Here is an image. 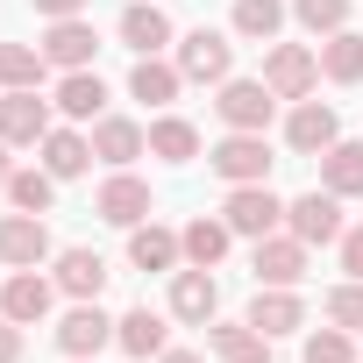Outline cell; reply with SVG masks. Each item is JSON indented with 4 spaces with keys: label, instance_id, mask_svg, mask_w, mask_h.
<instances>
[{
    "label": "cell",
    "instance_id": "cell-29",
    "mask_svg": "<svg viewBox=\"0 0 363 363\" xmlns=\"http://www.w3.org/2000/svg\"><path fill=\"white\" fill-rule=\"evenodd\" d=\"M264 342H271V335H257L250 320H242V328H214V356H221V363H264Z\"/></svg>",
    "mask_w": 363,
    "mask_h": 363
},
{
    "label": "cell",
    "instance_id": "cell-3",
    "mask_svg": "<svg viewBox=\"0 0 363 363\" xmlns=\"http://www.w3.org/2000/svg\"><path fill=\"white\" fill-rule=\"evenodd\" d=\"M271 100H278V93H271L264 79H228L214 107H221V121H228V128H257V135H264V121H271Z\"/></svg>",
    "mask_w": 363,
    "mask_h": 363
},
{
    "label": "cell",
    "instance_id": "cell-23",
    "mask_svg": "<svg viewBox=\"0 0 363 363\" xmlns=\"http://www.w3.org/2000/svg\"><path fill=\"white\" fill-rule=\"evenodd\" d=\"M121 43H128V50H143V57H150L157 43H171L164 8H150V0H143V8H128V15H121Z\"/></svg>",
    "mask_w": 363,
    "mask_h": 363
},
{
    "label": "cell",
    "instance_id": "cell-10",
    "mask_svg": "<svg viewBox=\"0 0 363 363\" xmlns=\"http://www.w3.org/2000/svg\"><path fill=\"white\" fill-rule=\"evenodd\" d=\"M93 50H100V36H93L79 15L50 22V36H43V57H50V65H65V72H86V65H93Z\"/></svg>",
    "mask_w": 363,
    "mask_h": 363
},
{
    "label": "cell",
    "instance_id": "cell-34",
    "mask_svg": "<svg viewBox=\"0 0 363 363\" xmlns=\"http://www.w3.org/2000/svg\"><path fill=\"white\" fill-rule=\"evenodd\" d=\"M292 15H299L313 36H320V29L335 36V29H342V15H349V0H292Z\"/></svg>",
    "mask_w": 363,
    "mask_h": 363
},
{
    "label": "cell",
    "instance_id": "cell-37",
    "mask_svg": "<svg viewBox=\"0 0 363 363\" xmlns=\"http://www.w3.org/2000/svg\"><path fill=\"white\" fill-rule=\"evenodd\" d=\"M15 356H22V328L0 313V363H15Z\"/></svg>",
    "mask_w": 363,
    "mask_h": 363
},
{
    "label": "cell",
    "instance_id": "cell-30",
    "mask_svg": "<svg viewBox=\"0 0 363 363\" xmlns=\"http://www.w3.org/2000/svg\"><path fill=\"white\" fill-rule=\"evenodd\" d=\"M50 193H57V178H50V171H15V178H8V200H15L22 214H43Z\"/></svg>",
    "mask_w": 363,
    "mask_h": 363
},
{
    "label": "cell",
    "instance_id": "cell-20",
    "mask_svg": "<svg viewBox=\"0 0 363 363\" xmlns=\"http://www.w3.org/2000/svg\"><path fill=\"white\" fill-rule=\"evenodd\" d=\"M228 235H235L228 221H207V214H200V221H193L186 235H178V250H186V264H200V271H214V264L228 257Z\"/></svg>",
    "mask_w": 363,
    "mask_h": 363
},
{
    "label": "cell",
    "instance_id": "cell-26",
    "mask_svg": "<svg viewBox=\"0 0 363 363\" xmlns=\"http://www.w3.org/2000/svg\"><path fill=\"white\" fill-rule=\"evenodd\" d=\"M320 65H328V79H335V86H356V79H363V36L335 29V36H328V50H320Z\"/></svg>",
    "mask_w": 363,
    "mask_h": 363
},
{
    "label": "cell",
    "instance_id": "cell-39",
    "mask_svg": "<svg viewBox=\"0 0 363 363\" xmlns=\"http://www.w3.org/2000/svg\"><path fill=\"white\" fill-rule=\"evenodd\" d=\"M164 363H200V356H193V349H171V356H164Z\"/></svg>",
    "mask_w": 363,
    "mask_h": 363
},
{
    "label": "cell",
    "instance_id": "cell-6",
    "mask_svg": "<svg viewBox=\"0 0 363 363\" xmlns=\"http://www.w3.org/2000/svg\"><path fill=\"white\" fill-rule=\"evenodd\" d=\"M285 221H292V235H299L306 250L342 235V207H335V193H299V200L285 207Z\"/></svg>",
    "mask_w": 363,
    "mask_h": 363
},
{
    "label": "cell",
    "instance_id": "cell-27",
    "mask_svg": "<svg viewBox=\"0 0 363 363\" xmlns=\"http://www.w3.org/2000/svg\"><path fill=\"white\" fill-rule=\"evenodd\" d=\"M43 50H29V43H0V86H8V93H22V86H36L43 79Z\"/></svg>",
    "mask_w": 363,
    "mask_h": 363
},
{
    "label": "cell",
    "instance_id": "cell-38",
    "mask_svg": "<svg viewBox=\"0 0 363 363\" xmlns=\"http://www.w3.org/2000/svg\"><path fill=\"white\" fill-rule=\"evenodd\" d=\"M36 8H43L50 22H65V15H79V8H86V0H36Z\"/></svg>",
    "mask_w": 363,
    "mask_h": 363
},
{
    "label": "cell",
    "instance_id": "cell-31",
    "mask_svg": "<svg viewBox=\"0 0 363 363\" xmlns=\"http://www.w3.org/2000/svg\"><path fill=\"white\" fill-rule=\"evenodd\" d=\"M150 150H157L164 164H186V157L200 150V135H193V121H157V128H150Z\"/></svg>",
    "mask_w": 363,
    "mask_h": 363
},
{
    "label": "cell",
    "instance_id": "cell-18",
    "mask_svg": "<svg viewBox=\"0 0 363 363\" xmlns=\"http://www.w3.org/2000/svg\"><path fill=\"white\" fill-rule=\"evenodd\" d=\"M299 320H306V306H299V299H292L285 285L257 292V306H250V328H257V335H292Z\"/></svg>",
    "mask_w": 363,
    "mask_h": 363
},
{
    "label": "cell",
    "instance_id": "cell-28",
    "mask_svg": "<svg viewBox=\"0 0 363 363\" xmlns=\"http://www.w3.org/2000/svg\"><path fill=\"white\" fill-rule=\"evenodd\" d=\"M93 157H107V164L143 157V128H135V121H100V128H93Z\"/></svg>",
    "mask_w": 363,
    "mask_h": 363
},
{
    "label": "cell",
    "instance_id": "cell-24",
    "mask_svg": "<svg viewBox=\"0 0 363 363\" xmlns=\"http://www.w3.org/2000/svg\"><path fill=\"white\" fill-rule=\"evenodd\" d=\"M57 107H65L72 121H93V114L107 107V86H100L93 72H65V86H57Z\"/></svg>",
    "mask_w": 363,
    "mask_h": 363
},
{
    "label": "cell",
    "instance_id": "cell-14",
    "mask_svg": "<svg viewBox=\"0 0 363 363\" xmlns=\"http://www.w3.org/2000/svg\"><path fill=\"white\" fill-rule=\"evenodd\" d=\"M171 257H186L171 228H157V221H135L128 228V264L135 271H171Z\"/></svg>",
    "mask_w": 363,
    "mask_h": 363
},
{
    "label": "cell",
    "instance_id": "cell-33",
    "mask_svg": "<svg viewBox=\"0 0 363 363\" xmlns=\"http://www.w3.org/2000/svg\"><path fill=\"white\" fill-rule=\"evenodd\" d=\"M328 320H335V328H349V335H363V278L328 292Z\"/></svg>",
    "mask_w": 363,
    "mask_h": 363
},
{
    "label": "cell",
    "instance_id": "cell-35",
    "mask_svg": "<svg viewBox=\"0 0 363 363\" xmlns=\"http://www.w3.org/2000/svg\"><path fill=\"white\" fill-rule=\"evenodd\" d=\"M306 363H349V328H328L306 342Z\"/></svg>",
    "mask_w": 363,
    "mask_h": 363
},
{
    "label": "cell",
    "instance_id": "cell-22",
    "mask_svg": "<svg viewBox=\"0 0 363 363\" xmlns=\"http://www.w3.org/2000/svg\"><path fill=\"white\" fill-rule=\"evenodd\" d=\"M114 342H121L128 356H157V349H164V313H150V306L121 313V320H114Z\"/></svg>",
    "mask_w": 363,
    "mask_h": 363
},
{
    "label": "cell",
    "instance_id": "cell-8",
    "mask_svg": "<svg viewBox=\"0 0 363 363\" xmlns=\"http://www.w3.org/2000/svg\"><path fill=\"white\" fill-rule=\"evenodd\" d=\"M313 72H320V57H313V50L278 43V50H271V65H264V86H271L278 100H299V93L313 86Z\"/></svg>",
    "mask_w": 363,
    "mask_h": 363
},
{
    "label": "cell",
    "instance_id": "cell-36",
    "mask_svg": "<svg viewBox=\"0 0 363 363\" xmlns=\"http://www.w3.org/2000/svg\"><path fill=\"white\" fill-rule=\"evenodd\" d=\"M342 271H349V278H363V228H349V235H342Z\"/></svg>",
    "mask_w": 363,
    "mask_h": 363
},
{
    "label": "cell",
    "instance_id": "cell-4",
    "mask_svg": "<svg viewBox=\"0 0 363 363\" xmlns=\"http://www.w3.org/2000/svg\"><path fill=\"white\" fill-rule=\"evenodd\" d=\"M114 342V320L100 313V299H86V306H72L65 320H57V349L65 356H100Z\"/></svg>",
    "mask_w": 363,
    "mask_h": 363
},
{
    "label": "cell",
    "instance_id": "cell-5",
    "mask_svg": "<svg viewBox=\"0 0 363 363\" xmlns=\"http://www.w3.org/2000/svg\"><path fill=\"white\" fill-rule=\"evenodd\" d=\"M43 257H50V228H43V214H15V221H0V264L36 271Z\"/></svg>",
    "mask_w": 363,
    "mask_h": 363
},
{
    "label": "cell",
    "instance_id": "cell-40",
    "mask_svg": "<svg viewBox=\"0 0 363 363\" xmlns=\"http://www.w3.org/2000/svg\"><path fill=\"white\" fill-rule=\"evenodd\" d=\"M8 178H15V171H8V143H0V186H8Z\"/></svg>",
    "mask_w": 363,
    "mask_h": 363
},
{
    "label": "cell",
    "instance_id": "cell-13",
    "mask_svg": "<svg viewBox=\"0 0 363 363\" xmlns=\"http://www.w3.org/2000/svg\"><path fill=\"white\" fill-rule=\"evenodd\" d=\"M150 214V186H143V178H107V186H100V221H114V228H135Z\"/></svg>",
    "mask_w": 363,
    "mask_h": 363
},
{
    "label": "cell",
    "instance_id": "cell-12",
    "mask_svg": "<svg viewBox=\"0 0 363 363\" xmlns=\"http://www.w3.org/2000/svg\"><path fill=\"white\" fill-rule=\"evenodd\" d=\"M228 36H214V29H193L186 43H178V72L186 79H228Z\"/></svg>",
    "mask_w": 363,
    "mask_h": 363
},
{
    "label": "cell",
    "instance_id": "cell-17",
    "mask_svg": "<svg viewBox=\"0 0 363 363\" xmlns=\"http://www.w3.org/2000/svg\"><path fill=\"white\" fill-rule=\"evenodd\" d=\"M57 285H65L72 299H100V292H107V264H100L93 250H65V257H57Z\"/></svg>",
    "mask_w": 363,
    "mask_h": 363
},
{
    "label": "cell",
    "instance_id": "cell-11",
    "mask_svg": "<svg viewBox=\"0 0 363 363\" xmlns=\"http://www.w3.org/2000/svg\"><path fill=\"white\" fill-rule=\"evenodd\" d=\"M214 306H221V285H214V271H178L171 278V313L178 320H214Z\"/></svg>",
    "mask_w": 363,
    "mask_h": 363
},
{
    "label": "cell",
    "instance_id": "cell-21",
    "mask_svg": "<svg viewBox=\"0 0 363 363\" xmlns=\"http://www.w3.org/2000/svg\"><path fill=\"white\" fill-rule=\"evenodd\" d=\"M86 164H93V143L86 135H72V128H50L43 135V171L50 178H79Z\"/></svg>",
    "mask_w": 363,
    "mask_h": 363
},
{
    "label": "cell",
    "instance_id": "cell-15",
    "mask_svg": "<svg viewBox=\"0 0 363 363\" xmlns=\"http://www.w3.org/2000/svg\"><path fill=\"white\" fill-rule=\"evenodd\" d=\"M285 135H292V150H335V107H320V100H299L292 107V121H285Z\"/></svg>",
    "mask_w": 363,
    "mask_h": 363
},
{
    "label": "cell",
    "instance_id": "cell-9",
    "mask_svg": "<svg viewBox=\"0 0 363 363\" xmlns=\"http://www.w3.org/2000/svg\"><path fill=\"white\" fill-rule=\"evenodd\" d=\"M306 278V242L299 235H264L257 242V285H299Z\"/></svg>",
    "mask_w": 363,
    "mask_h": 363
},
{
    "label": "cell",
    "instance_id": "cell-2",
    "mask_svg": "<svg viewBox=\"0 0 363 363\" xmlns=\"http://www.w3.org/2000/svg\"><path fill=\"white\" fill-rule=\"evenodd\" d=\"M221 221H228L235 235H257V242H264V235H271V228L285 221V207H278V193H271V186H235V193H228V214H221Z\"/></svg>",
    "mask_w": 363,
    "mask_h": 363
},
{
    "label": "cell",
    "instance_id": "cell-7",
    "mask_svg": "<svg viewBox=\"0 0 363 363\" xmlns=\"http://www.w3.org/2000/svg\"><path fill=\"white\" fill-rule=\"evenodd\" d=\"M43 135H50V107L36 100V86L0 100V143H43Z\"/></svg>",
    "mask_w": 363,
    "mask_h": 363
},
{
    "label": "cell",
    "instance_id": "cell-41",
    "mask_svg": "<svg viewBox=\"0 0 363 363\" xmlns=\"http://www.w3.org/2000/svg\"><path fill=\"white\" fill-rule=\"evenodd\" d=\"M79 363H86V356H79Z\"/></svg>",
    "mask_w": 363,
    "mask_h": 363
},
{
    "label": "cell",
    "instance_id": "cell-25",
    "mask_svg": "<svg viewBox=\"0 0 363 363\" xmlns=\"http://www.w3.org/2000/svg\"><path fill=\"white\" fill-rule=\"evenodd\" d=\"M178 79H186V72H171V65L143 57V65L128 72V93H135V100H150V107H164V100H178Z\"/></svg>",
    "mask_w": 363,
    "mask_h": 363
},
{
    "label": "cell",
    "instance_id": "cell-16",
    "mask_svg": "<svg viewBox=\"0 0 363 363\" xmlns=\"http://www.w3.org/2000/svg\"><path fill=\"white\" fill-rule=\"evenodd\" d=\"M0 313H8L15 328H29V320H43V313H50V285H43L36 271H22V278H8V292H0Z\"/></svg>",
    "mask_w": 363,
    "mask_h": 363
},
{
    "label": "cell",
    "instance_id": "cell-32",
    "mask_svg": "<svg viewBox=\"0 0 363 363\" xmlns=\"http://www.w3.org/2000/svg\"><path fill=\"white\" fill-rule=\"evenodd\" d=\"M278 22H285V8H278V0H235V29H242V36L271 43V36H278Z\"/></svg>",
    "mask_w": 363,
    "mask_h": 363
},
{
    "label": "cell",
    "instance_id": "cell-19",
    "mask_svg": "<svg viewBox=\"0 0 363 363\" xmlns=\"http://www.w3.org/2000/svg\"><path fill=\"white\" fill-rule=\"evenodd\" d=\"M320 178H328L335 200L363 193V143H335V150H320Z\"/></svg>",
    "mask_w": 363,
    "mask_h": 363
},
{
    "label": "cell",
    "instance_id": "cell-1",
    "mask_svg": "<svg viewBox=\"0 0 363 363\" xmlns=\"http://www.w3.org/2000/svg\"><path fill=\"white\" fill-rule=\"evenodd\" d=\"M214 171L228 178V186H264V178H271V143H264L257 128H235V135L214 150Z\"/></svg>",
    "mask_w": 363,
    "mask_h": 363
}]
</instances>
